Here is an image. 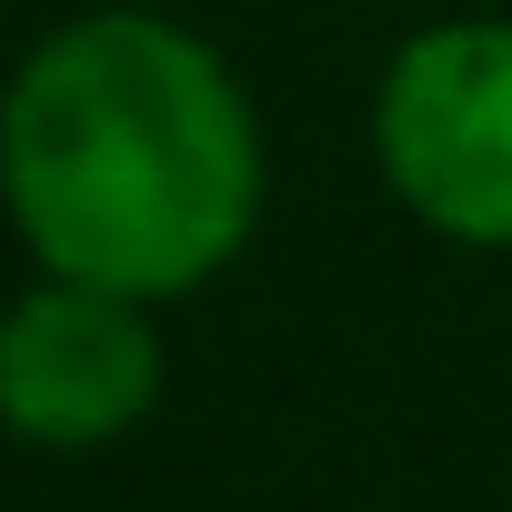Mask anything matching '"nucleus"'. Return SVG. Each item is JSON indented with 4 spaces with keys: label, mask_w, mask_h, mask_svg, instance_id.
Listing matches in <instances>:
<instances>
[{
    "label": "nucleus",
    "mask_w": 512,
    "mask_h": 512,
    "mask_svg": "<svg viewBox=\"0 0 512 512\" xmlns=\"http://www.w3.org/2000/svg\"><path fill=\"white\" fill-rule=\"evenodd\" d=\"M0 211L41 272L181 302L262 221V121L161 11H81L0 91Z\"/></svg>",
    "instance_id": "1"
},
{
    "label": "nucleus",
    "mask_w": 512,
    "mask_h": 512,
    "mask_svg": "<svg viewBox=\"0 0 512 512\" xmlns=\"http://www.w3.org/2000/svg\"><path fill=\"white\" fill-rule=\"evenodd\" d=\"M372 161L422 231L512 251V21L412 31L372 91Z\"/></svg>",
    "instance_id": "2"
},
{
    "label": "nucleus",
    "mask_w": 512,
    "mask_h": 512,
    "mask_svg": "<svg viewBox=\"0 0 512 512\" xmlns=\"http://www.w3.org/2000/svg\"><path fill=\"white\" fill-rule=\"evenodd\" d=\"M161 402L151 302L41 272L0 302V432L31 452H111Z\"/></svg>",
    "instance_id": "3"
}]
</instances>
